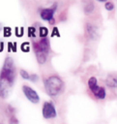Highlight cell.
<instances>
[{
  "mask_svg": "<svg viewBox=\"0 0 117 124\" xmlns=\"http://www.w3.org/2000/svg\"><path fill=\"white\" fill-rule=\"evenodd\" d=\"M15 67L12 57H7L5 59L4 65L0 72V97L6 99L15 82Z\"/></svg>",
  "mask_w": 117,
  "mask_h": 124,
  "instance_id": "obj_1",
  "label": "cell"
},
{
  "mask_svg": "<svg viewBox=\"0 0 117 124\" xmlns=\"http://www.w3.org/2000/svg\"><path fill=\"white\" fill-rule=\"evenodd\" d=\"M34 51L36 58L40 64L46 62L49 54V41L46 37H42L38 42L34 43Z\"/></svg>",
  "mask_w": 117,
  "mask_h": 124,
  "instance_id": "obj_2",
  "label": "cell"
},
{
  "mask_svg": "<svg viewBox=\"0 0 117 124\" xmlns=\"http://www.w3.org/2000/svg\"><path fill=\"white\" fill-rule=\"evenodd\" d=\"M44 88L49 96H57L63 88V81L59 77L51 76L44 80Z\"/></svg>",
  "mask_w": 117,
  "mask_h": 124,
  "instance_id": "obj_3",
  "label": "cell"
},
{
  "mask_svg": "<svg viewBox=\"0 0 117 124\" xmlns=\"http://www.w3.org/2000/svg\"><path fill=\"white\" fill-rule=\"evenodd\" d=\"M88 86L91 90V92L94 94V96L100 100H102L105 98V89L104 87H100L98 85L97 78L95 77H91L88 80Z\"/></svg>",
  "mask_w": 117,
  "mask_h": 124,
  "instance_id": "obj_4",
  "label": "cell"
},
{
  "mask_svg": "<svg viewBox=\"0 0 117 124\" xmlns=\"http://www.w3.org/2000/svg\"><path fill=\"white\" fill-rule=\"evenodd\" d=\"M57 112L55 109V107L52 103L50 102H45L43 105V116L45 119H49V118H54L56 116Z\"/></svg>",
  "mask_w": 117,
  "mask_h": 124,
  "instance_id": "obj_5",
  "label": "cell"
},
{
  "mask_svg": "<svg viewBox=\"0 0 117 124\" xmlns=\"http://www.w3.org/2000/svg\"><path fill=\"white\" fill-rule=\"evenodd\" d=\"M22 91H23L25 97H26L30 102H32V103H34V104L39 103V101H40L39 95L37 94V92H36L32 87H30V86H28V85H23V86H22Z\"/></svg>",
  "mask_w": 117,
  "mask_h": 124,
  "instance_id": "obj_6",
  "label": "cell"
},
{
  "mask_svg": "<svg viewBox=\"0 0 117 124\" xmlns=\"http://www.w3.org/2000/svg\"><path fill=\"white\" fill-rule=\"evenodd\" d=\"M55 11H56V4L50 8L43 9L41 11V17L44 20H47V21L52 22V18H53V15H54Z\"/></svg>",
  "mask_w": 117,
  "mask_h": 124,
  "instance_id": "obj_7",
  "label": "cell"
},
{
  "mask_svg": "<svg viewBox=\"0 0 117 124\" xmlns=\"http://www.w3.org/2000/svg\"><path fill=\"white\" fill-rule=\"evenodd\" d=\"M86 33H87L88 37L91 40H97L99 38V36H100L98 27L96 25H94V24H91V23H88L86 25Z\"/></svg>",
  "mask_w": 117,
  "mask_h": 124,
  "instance_id": "obj_8",
  "label": "cell"
},
{
  "mask_svg": "<svg viewBox=\"0 0 117 124\" xmlns=\"http://www.w3.org/2000/svg\"><path fill=\"white\" fill-rule=\"evenodd\" d=\"M94 11V4L92 1H87L84 5V12L86 14H90Z\"/></svg>",
  "mask_w": 117,
  "mask_h": 124,
  "instance_id": "obj_9",
  "label": "cell"
},
{
  "mask_svg": "<svg viewBox=\"0 0 117 124\" xmlns=\"http://www.w3.org/2000/svg\"><path fill=\"white\" fill-rule=\"evenodd\" d=\"M47 35V29L45 27H41L40 28V37H46Z\"/></svg>",
  "mask_w": 117,
  "mask_h": 124,
  "instance_id": "obj_10",
  "label": "cell"
},
{
  "mask_svg": "<svg viewBox=\"0 0 117 124\" xmlns=\"http://www.w3.org/2000/svg\"><path fill=\"white\" fill-rule=\"evenodd\" d=\"M20 75H21V77H22L23 78H25V79H29V78H30V75H29L25 70H20Z\"/></svg>",
  "mask_w": 117,
  "mask_h": 124,
  "instance_id": "obj_11",
  "label": "cell"
},
{
  "mask_svg": "<svg viewBox=\"0 0 117 124\" xmlns=\"http://www.w3.org/2000/svg\"><path fill=\"white\" fill-rule=\"evenodd\" d=\"M113 8H114L113 3H111V2H106V3H105V9H106V10L111 11V10H113Z\"/></svg>",
  "mask_w": 117,
  "mask_h": 124,
  "instance_id": "obj_12",
  "label": "cell"
},
{
  "mask_svg": "<svg viewBox=\"0 0 117 124\" xmlns=\"http://www.w3.org/2000/svg\"><path fill=\"white\" fill-rule=\"evenodd\" d=\"M97 1H99V2H105V1H107V0H97Z\"/></svg>",
  "mask_w": 117,
  "mask_h": 124,
  "instance_id": "obj_13",
  "label": "cell"
}]
</instances>
